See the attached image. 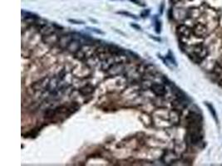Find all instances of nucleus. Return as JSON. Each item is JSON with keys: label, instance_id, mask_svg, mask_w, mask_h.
I'll use <instances>...</instances> for the list:
<instances>
[{"label": "nucleus", "instance_id": "obj_1", "mask_svg": "<svg viewBox=\"0 0 222 166\" xmlns=\"http://www.w3.org/2000/svg\"><path fill=\"white\" fill-rule=\"evenodd\" d=\"M206 54H207V51L206 47L201 44H198L194 47V50L192 53L190 54V57L195 63H199L203 58L206 57Z\"/></svg>", "mask_w": 222, "mask_h": 166}, {"label": "nucleus", "instance_id": "obj_2", "mask_svg": "<svg viewBox=\"0 0 222 166\" xmlns=\"http://www.w3.org/2000/svg\"><path fill=\"white\" fill-rule=\"evenodd\" d=\"M151 90L156 96H164L166 94V90L164 85L159 84V83L151 84Z\"/></svg>", "mask_w": 222, "mask_h": 166}, {"label": "nucleus", "instance_id": "obj_3", "mask_svg": "<svg viewBox=\"0 0 222 166\" xmlns=\"http://www.w3.org/2000/svg\"><path fill=\"white\" fill-rule=\"evenodd\" d=\"M187 122L189 125H200L201 116L195 112H190L187 115Z\"/></svg>", "mask_w": 222, "mask_h": 166}, {"label": "nucleus", "instance_id": "obj_4", "mask_svg": "<svg viewBox=\"0 0 222 166\" xmlns=\"http://www.w3.org/2000/svg\"><path fill=\"white\" fill-rule=\"evenodd\" d=\"M107 48L108 53L113 55V56H115V57L122 56V55H124V53H125L123 50L121 49L120 47H118L116 46V45H113V44L107 45Z\"/></svg>", "mask_w": 222, "mask_h": 166}, {"label": "nucleus", "instance_id": "obj_5", "mask_svg": "<svg viewBox=\"0 0 222 166\" xmlns=\"http://www.w3.org/2000/svg\"><path fill=\"white\" fill-rule=\"evenodd\" d=\"M72 39H73V38H72L71 35L65 34V35H63L62 37L59 38L58 43L60 47H62L63 49H67V47H68V46L69 43H71Z\"/></svg>", "mask_w": 222, "mask_h": 166}, {"label": "nucleus", "instance_id": "obj_6", "mask_svg": "<svg viewBox=\"0 0 222 166\" xmlns=\"http://www.w3.org/2000/svg\"><path fill=\"white\" fill-rule=\"evenodd\" d=\"M81 49V43H80L78 40H77V39H73L72 40L71 43H69V45L68 46V47H67V50L68 51H69L70 52H72V53H76L77 52H78L79 50Z\"/></svg>", "mask_w": 222, "mask_h": 166}, {"label": "nucleus", "instance_id": "obj_7", "mask_svg": "<svg viewBox=\"0 0 222 166\" xmlns=\"http://www.w3.org/2000/svg\"><path fill=\"white\" fill-rule=\"evenodd\" d=\"M59 38H60V37H58L56 33H53L49 34V35L43 36V41L46 44H55L58 43Z\"/></svg>", "mask_w": 222, "mask_h": 166}, {"label": "nucleus", "instance_id": "obj_8", "mask_svg": "<svg viewBox=\"0 0 222 166\" xmlns=\"http://www.w3.org/2000/svg\"><path fill=\"white\" fill-rule=\"evenodd\" d=\"M207 33V28L201 23H198L194 27V33L197 37H203Z\"/></svg>", "mask_w": 222, "mask_h": 166}, {"label": "nucleus", "instance_id": "obj_9", "mask_svg": "<svg viewBox=\"0 0 222 166\" xmlns=\"http://www.w3.org/2000/svg\"><path fill=\"white\" fill-rule=\"evenodd\" d=\"M177 34L181 38H188L191 34V30L189 27H187L185 25H181L177 27Z\"/></svg>", "mask_w": 222, "mask_h": 166}, {"label": "nucleus", "instance_id": "obj_10", "mask_svg": "<svg viewBox=\"0 0 222 166\" xmlns=\"http://www.w3.org/2000/svg\"><path fill=\"white\" fill-rule=\"evenodd\" d=\"M93 91H94V87H92V86H91V85H86V86L82 87V88L79 90L80 94L82 95H84V96L90 95V94H92Z\"/></svg>", "mask_w": 222, "mask_h": 166}, {"label": "nucleus", "instance_id": "obj_11", "mask_svg": "<svg viewBox=\"0 0 222 166\" xmlns=\"http://www.w3.org/2000/svg\"><path fill=\"white\" fill-rule=\"evenodd\" d=\"M54 27L52 28V27H48V26L46 25V26H44L43 27H42L41 29H40V33H41V34L43 37V36H47L51 34V33H54Z\"/></svg>", "mask_w": 222, "mask_h": 166}, {"label": "nucleus", "instance_id": "obj_12", "mask_svg": "<svg viewBox=\"0 0 222 166\" xmlns=\"http://www.w3.org/2000/svg\"><path fill=\"white\" fill-rule=\"evenodd\" d=\"M156 31L157 33H159L161 32V24L158 21H156Z\"/></svg>", "mask_w": 222, "mask_h": 166}, {"label": "nucleus", "instance_id": "obj_13", "mask_svg": "<svg viewBox=\"0 0 222 166\" xmlns=\"http://www.w3.org/2000/svg\"><path fill=\"white\" fill-rule=\"evenodd\" d=\"M88 28H90V29H92V32H95V33H98V34H104L103 32H101V31H98V29H97V28H91V27H88Z\"/></svg>", "mask_w": 222, "mask_h": 166}, {"label": "nucleus", "instance_id": "obj_14", "mask_svg": "<svg viewBox=\"0 0 222 166\" xmlns=\"http://www.w3.org/2000/svg\"><path fill=\"white\" fill-rule=\"evenodd\" d=\"M69 22H74L75 24H82V23H83V22H79V21H77V20H72V19H69Z\"/></svg>", "mask_w": 222, "mask_h": 166}, {"label": "nucleus", "instance_id": "obj_15", "mask_svg": "<svg viewBox=\"0 0 222 166\" xmlns=\"http://www.w3.org/2000/svg\"><path fill=\"white\" fill-rule=\"evenodd\" d=\"M121 14H126V15H128V16H130V17H131V18H135L134 15H132V14H128V13H121Z\"/></svg>", "mask_w": 222, "mask_h": 166}, {"label": "nucleus", "instance_id": "obj_16", "mask_svg": "<svg viewBox=\"0 0 222 166\" xmlns=\"http://www.w3.org/2000/svg\"><path fill=\"white\" fill-rule=\"evenodd\" d=\"M132 27H136V28H137V29H141L140 27H138V26H137V25H135V24H132Z\"/></svg>", "mask_w": 222, "mask_h": 166}, {"label": "nucleus", "instance_id": "obj_17", "mask_svg": "<svg viewBox=\"0 0 222 166\" xmlns=\"http://www.w3.org/2000/svg\"><path fill=\"white\" fill-rule=\"evenodd\" d=\"M220 87H222V79L220 80Z\"/></svg>", "mask_w": 222, "mask_h": 166}]
</instances>
